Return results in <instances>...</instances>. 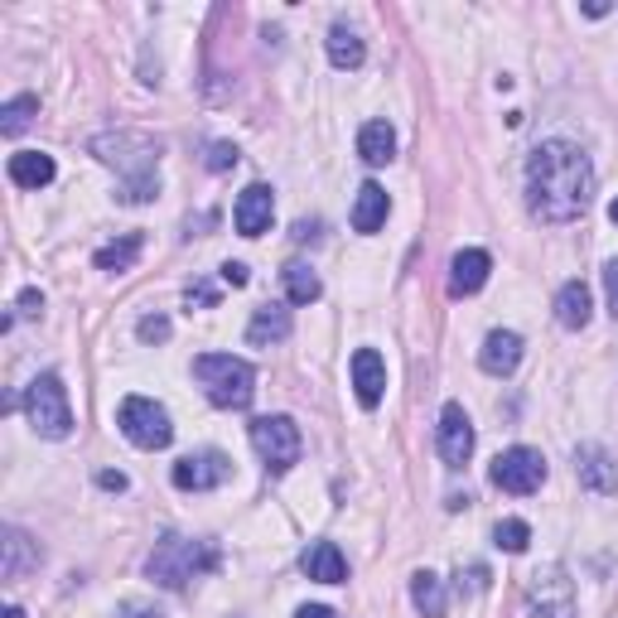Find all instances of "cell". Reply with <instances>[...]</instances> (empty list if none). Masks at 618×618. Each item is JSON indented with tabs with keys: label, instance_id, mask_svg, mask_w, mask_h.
Masks as SVG:
<instances>
[{
	"label": "cell",
	"instance_id": "6da1fadb",
	"mask_svg": "<svg viewBox=\"0 0 618 618\" xmlns=\"http://www.w3.org/2000/svg\"><path fill=\"white\" fill-rule=\"evenodd\" d=\"M527 203L541 223L565 227L595 203V165L575 141H541L527 160Z\"/></svg>",
	"mask_w": 618,
	"mask_h": 618
},
{
	"label": "cell",
	"instance_id": "7a4b0ae2",
	"mask_svg": "<svg viewBox=\"0 0 618 618\" xmlns=\"http://www.w3.org/2000/svg\"><path fill=\"white\" fill-rule=\"evenodd\" d=\"M97 160L121 165V203H150L160 193V145L136 136V131H116V136L92 141Z\"/></svg>",
	"mask_w": 618,
	"mask_h": 618
},
{
	"label": "cell",
	"instance_id": "3957f363",
	"mask_svg": "<svg viewBox=\"0 0 618 618\" xmlns=\"http://www.w3.org/2000/svg\"><path fill=\"white\" fill-rule=\"evenodd\" d=\"M193 378H199L203 396L223 411H247L251 396H257V372H251L247 358L233 353H203L193 358Z\"/></svg>",
	"mask_w": 618,
	"mask_h": 618
},
{
	"label": "cell",
	"instance_id": "277c9868",
	"mask_svg": "<svg viewBox=\"0 0 618 618\" xmlns=\"http://www.w3.org/2000/svg\"><path fill=\"white\" fill-rule=\"evenodd\" d=\"M145 571H150L155 585L184 589L193 575L217 571V547H213V541H193V537H165V541H155Z\"/></svg>",
	"mask_w": 618,
	"mask_h": 618
},
{
	"label": "cell",
	"instance_id": "5b68a950",
	"mask_svg": "<svg viewBox=\"0 0 618 618\" xmlns=\"http://www.w3.org/2000/svg\"><path fill=\"white\" fill-rule=\"evenodd\" d=\"M24 416H30L34 435H44V440H68L72 435L68 386L58 372H44V378L30 382V392H24Z\"/></svg>",
	"mask_w": 618,
	"mask_h": 618
},
{
	"label": "cell",
	"instance_id": "8992f818",
	"mask_svg": "<svg viewBox=\"0 0 618 618\" xmlns=\"http://www.w3.org/2000/svg\"><path fill=\"white\" fill-rule=\"evenodd\" d=\"M116 426L126 435L136 450H165L169 440H175V426H169V411L160 402H150V396H126L116 411Z\"/></svg>",
	"mask_w": 618,
	"mask_h": 618
},
{
	"label": "cell",
	"instance_id": "52a82bcc",
	"mask_svg": "<svg viewBox=\"0 0 618 618\" xmlns=\"http://www.w3.org/2000/svg\"><path fill=\"white\" fill-rule=\"evenodd\" d=\"M251 450L261 454V464L271 469V474H285V469L300 464V426L290 416L251 420Z\"/></svg>",
	"mask_w": 618,
	"mask_h": 618
},
{
	"label": "cell",
	"instance_id": "ba28073f",
	"mask_svg": "<svg viewBox=\"0 0 618 618\" xmlns=\"http://www.w3.org/2000/svg\"><path fill=\"white\" fill-rule=\"evenodd\" d=\"M488 479H493V488L513 493V498H527V493H537L547 483V454L527 450V445H513V450H503L493 459Z\"/></svg>",
	"mask_w": 618,
	"mask_h": 618
},
{
	"label": "cell",
	"instance_id": "9c48e42d",
	"mask_svg": "<svg viewBox=\"0 0 618 618\" xmlns=\"http://www.w3.org/2000/svg\"><path fill=\"white\" fill-rule=\"evenodd\" d=\"M527 609L531 618H575V585L565 580L561 565H547V571L531 575Z\"/></svg>",
	"mask_w": 618,
	"mask_h": 618
},
{
	"label": "cell",
	"instance_id": "30bf717a",
	"mask_svg": "<svg viewBox=\"0 0 618 618\" xmlns=\"http://www.w3.org/2000/svg\"><path fill=\"white\" fill-rule=\"evenodd\" d=\"M435 450L450 469H464L469 454H474V420L464 416V406L450 402L440 411V426H435Z\"/></svg>",
	"mask_w": 618,
	"mask_h": 618
},
{
	"label": "cell",
	"instance_id": "8fae6325",
	"mask_svg": "<svg viewBox=\"0 0 618 618\" xmlns=\"http://www.w3.org/2000/svg\"><path fill=\"white\" fill-rule=\"evenodd\" d=\"M227 474H233V464H227V454L223 450H199V454H184L175 464V488H184V493H209L217 488V483H227Z\"/></svg>",
	"mask_w": 618,
	"mask_h": 618
},
{
	"label": "cell",
	"instance_id": "7c38bea8",
	"mask_svg": "<svg viewBox=\"0 0 618 618\" xmlns=\"http://www.w3.org/2000/svg\"><path fill=\"white\" fill-rule=\"evenodd\" d=\"M353 392L362 411H378L386 396V362L378 348H358L353 353Z\"/></svg>",
	"mask_w": 618,
	"mask_h": 618
},
{
	"label": "cell",
	"instance_id": "4fadbf2b",
	"mask_svg": "<svg viewBox=\"0 0 618 618\" xmlns=\"http://www.w3.org/2000/svg\"><path fill=\"white\" fill-rule=\"evenodd\" d=\"M575 479H580V488L599 493V498L618 493V464L599 450V445H580L575 450Z\"/></svg>",
	"mask_w": 618,
	"mask_h": 618
},
{
	"label": "cell",
	"instance_id": "5bb4252c",
	"mask_svg": "<svg viewBox=\"0 0 618 618\" xmlns=\"http://www.w3.org/2000/svg\"><path fill=\"white\" fill-rule=\"evenodd\" d=\"M271 213H276V199L266 184H247L237 193V209H233V223L241 237H261L271 227Z\"/></svg>",
	"mask_w": 618,
	"mask_h": 618
},
{
	"label": "cell",
	"instance_id": "9a60e30c",
	"mask_svg": "<svg viewBox=\"0 0 618 618\" xmlns=\"http://www.w3.org/2000/svg\"><path fill=\"white\" fill-rule=\"evenodd\" d=\"M517 362H523V338H517L513 329H493L488 338H483L479 368L488 372V378H513Z\"/></svg>",
	"mask_w": 618,
	"mask_h": 618
},
{
	"label": "cell",
	"instance_id": "2e32d148",
	"mask_svg": "<svg viewBox=\"0 0 618 618\" xmlns=\"http://www.w3.org/2000/svg\"><path fill=\"white\" fill-rule=\"evenodd\" d=\"M488 271H493V257L479 247L459 251L450 261V295H479L483 285H488Z\"/></svg>",
	"mask_w": 618,
	"mask_h": 618
},
{
	"label": "cell",
	"instance_id": "e0dca14e",
	"mask_svg": "<svg viewBox=\"0 0 618 618\" xmlns=\"http://www.w3.org/2000/svg\"><path fill=\"white\" fill-rule=\"evenodd\" d=\"M386 213H392V199H386L382 184H372V179H368V184L358 189V199H353V233H362V237L382 233Z\"/></svg>",
	"mask_w": 618,
	"mask_h": 618
},
{
	"label": "cell",
	"instance_id": "ac0fdd59",
	"mask_svg": "<svg viewBox=\"0 0 618 618\" xmlns=\"http://www.w3.org/2000/svg\"><path fill=\"white\" fill-rule=\"evenodd\" d=\"M300 565H305V575L319 580V585H344L348 580V561H344V551H338L334 541H314V547L300 555Z\"/></svg>",
	"mask_w": 618,
	"mask_h": 618
},
{
	"label": "cell",
	"instance_id": "d6986e66",
	"mask_svg": "<svg viewBox=\"0 0 618 618\" xmlns=\"http://www.w3.org/2000/svg\"><path fill=\"white\" fill-rule=\"evenodd\" d=\"M10 184H15V189H44V184H54V155H44V150L10 155Z\"/></svg>",
	"mask_w": 618,
	"mask_h": 618
},
{
	"label": "cell",
	"instance_id": "ffe728a7",
	"mask_svg": "<svg viewBox=\"0 0 618 618\" xmlns=\"http://www.w3.org/2000/svg\"><path fill=\"white\" fill-rule=\"evenodd\" d=\"M0 547H5V561H0V575L5 580H20L40 565V547H34L20 527H5V541H0Z\"/></svg>",
	"mask_w": 618,
	"mask_h": 618
},
{
	"label": "cell",
	"instance_id": "44dd1931",
	"mask_svg": "<svg viewBox=\"0 0 618 618\" xmlns=\"http://www.w3.org/2000/svg\"><path fill=\"white\" fill-rule=\"evenodd\" d=\"M555 324L561 329H585L589 324V290L580 281H565L555 290Z\"/></svg>",
	"mask_w": 618,
	"mask_h": 618
},
{
	"label": "cell",
	"instance_id": "7402d4cb",
	"mask_svg": "<svg viewBox=\"0 0 618 618\" xmlns=\"http://www.w3.org/2000/svg\"><path fill=\"white\" fill-rule=\"evenodd\" d=\"M358 155H362V165H386L396 155V131L386 126V121H368V126L358 131Z\"/></svg>",
	"mask_w": 618,
	"mask_h": 618
},
{
	"label": "cell",
	"instance_id": "603a6c76",
	"mask_svg": "<svg viewBox=\"0 0 618 618\" xmlns=\"http://www.w3.org/2000/svg\"><path fill=\"white\" fill-rule=\"evenodd\" d=\"M281 338H290V310H281V305H266V310L251 314V324H247V344H251V348L281 344Z\"/></svg>",
	"mask_w": 618,
	"mask_h": 618
},
{
	"label": "cell",
	"instance_id": "cb8c5ba5",
	"mask_svg": "<svg viewBox=\"0 0 618 618\" xmlns=\"http://www.w3.org/2000/svg\"><path fill=\"white\" fill-rule=\"evenodd\" d=\"M411 604L420 618H445V580L435 571H416L411 575Z\"/></svg>",
	"mask_w": 618,
	"mask_h": 618
},
{
	"label": "cell",
	"instance_id": "d4e9b609",
	"mask_svg": "<svg viewBox=\"0 0 618 618\" xmlns=\"http://www.w3.org/2000/svg\"><path fill=\"white\" fill-rule=\"evenodd\" d=\"M141 247H145V237H141V233H126L121 241H106V247H97L92 266H97V271H131V266H136V257H141Z\"/></svg>",
	"mask_w": 618,
	"mask_h": 618
},
{
	"label": "cell",
	"instance_id": "484cf974",
	"mask_svg": "<svg viewBox=\"0 0 618 618\" xmlns=\"http://www.w3.org/2000/svg\"><path fill=\"white\" fill-rule=\"evenodd\" d=\"M362 58H368V44H362L348 24H334L329 30V64L334 68H362Z\"/></svg>",
	"mask_w": 618,
	"mask_h": 618
},
{
	"label": "cell",
	"instance_id": "4316f807",
	"mask_svg": "<svg viewBox=\"0 0 618 618\" xmlns=\"http://www.w3.org/2000/svg\"><path fill=\"white\" fill-rule=\"evenodd\" d=\"M285 295H290V305H314V300L324 295V285L305 261H290L285 266Z\"/></svg>",
	"mask_w": 618,
	"mask_h": 618
},
{
	"label": "cell",
	"instance_id": "83f0119b",
	"mask_svg": "<svg viewBox=\"0 0 618 618\" xmlns=\"http://www.w3.org/2000/svg\"><path fill=\"white\" fill-rule=\"evenodd\" d=\"M40 116V97H10L5 106H0V131H5V136H20L24 126H30V121Z\"/></svg>",
	"mask_w": 618,
	"mask_h": 618
},
{
	"label": "cell",
	"instance_id": "f1b7e54d",
	"mask_svg": "<svg viewBox=\"0 0 618 618\" xmlns=\"http://www.w3.org/2000/svg\"><path fill=\"white\" fill-rule=\"evenodd\" d=\"M493 547L507 551V555H523L531 547V527L523 523V517H507V523L493 527Z\"/></svg>",
	"mask_w": 618,
	"mask_h": 618
},
{
	"label": "cell",
	"instance_id": "f546056e",
	"mask_svg": "<svg viewBox=\"0 0 618 618\" xmlns=\"http://www.w3.org/2000/svg\"><path fill=\"white\" fill-rule=\"evenodd\" d=\"M136 334H141V344H165V338H169V319H165V314H145V319L136 324Z\"/></svg>",
	"mask_w": 618,
	"mask_h": 618
},
{
	"label": "cell",
	"instance_id": "4dcf8cb0",
	"mask_svg": "<svg viewBox=\"0 0 618 618\" xmlns=\"http://www.w3.org/2000/svg\"><path fill=\"white\" fill-rule=\"evenodd\" d=\"M233 165H237V145L217 141L213 150H209V169H233Z\"/></svg>",
	"mask_w": 618,
	"mask_h": 618
},
{
	"label": "cell",
	"instance_id": "1f68e13d",
	"mask_svg": "<svg viewBox=\"0 0 618 618\" xmlns=\"http://www.w3.org/2000/svg\"><path fill=\"white\" fill-rule=\"evenodd\" d=\"M604 295H609V314L618 319V261L604 266Z\"/></svg>",
	"mask_w": 618,
	"mask_h": 618
},
{
	"label": "cell",
	"instance_id": "d6a6232c",
	"mask_svg": "<svg viewBox=\"0 0 618 618\" xmlns=\"http://www.w3.org/2000/svg\"><path fill=\"white\" fill-rule=\"evenodd\" d=\"M40 310H44V295H40V290H24L20 305H15V314H24V319H34Z\"/></svg>",
	"mask_w": 618,
	"mask_h": 618
},
{
	"label": "cell",
	"instance_id": "836d02e7",
	"mask_svg": "<svg viewBox=\"0 0 618 618\" xmlns=\"http://www.w3.org/2000/svg\"><path fill=\"white\" fill-rule=\"evenodd\" d=\"M223 281L233 285V290H241V285L251 281V276H247V266H241V261H223Z\"/></svg>",
	"mask_w": 618,
	"mask_h": 618
},
{
	"label": "cell",
	"instance_id": "e575fe53",
	"mask_svg": "<svg viewBox=\"0 0 618 618\" xmlns=\"http://www.w3.org/2000/svg\"><path fill=\"white\" fill-rule=\"evenodd\" d=\"M189 305H217V290L209 281H199V285H189Z\"/></svg>",
	"mask_w": 618,
	"mask_h": 618
},
{
	"label": "cell",
	"instance_id": "d590c367",
	"mask_svg": "<svg viewBox=\"0 0 618 618\" xmlns=\"http://www.w3.org/2000/svg\"><path fill=\"white\" fill-rule=\"evenodd\" d=\"M295 618H338V614L324 609V604H305V609H295Z\"/></svg>",
	"mask_w": 618,
	"mask_h": 618
},
{
	"label": "cell",
	"instance_id": "8d00e7d4",
	"mask_svg": "<svg viewBox=\"0 0 618 618\" xmlns=\"http://www.w3.org/2000/svg\"><path fill=\"white\" fill-rule=\"evenodd\" d=\"M97 483H102V488H126V474H112V469H106V474H97Z\"/></svg>",
	"mask_w": 618,
	"mask_h": 618
},
{
	"label": "cell",
	"instance_id": "74e56055",
	"mask_svg": "<svg viewBox=\"0 0 618 618\" xmlns=\"http://www.w3.org/2000/svg\"><path fill=\"white\" fill-rule=\"evenodd\" d=\"M121 618H160V614H155V609H141V604H131V609L121 614Z\"/></svg>",
	"mask_w": 618,
	"mask_h": 618
},
{
	"label": "cell",
	"instance_id": "f35d334b",
	"mask_svg": "<svg viewBox=\"0 0 618 618\" xmlns=\"http://www.w3.org/2000/svg\"><path fill=\"white\" fill-rule=\"evenodd\" d=\"M5 618H24V614H20V609H15V604H10V609H5Z\"/></svg>",
	"mask_w": 618,
	"mask_h": 618
},
{
	"label": "cell",
	"instance_id": "ab89813d",
	"mask_svg": "<svg viewBox=\"0 0 618 618\" xmlns=\"http://www.w3.org/2000/svg\"><path fill=\"white\" fill-rule=\"evenodd\" d=\"M609 217H614V223H618V199H614V203H609Z\"/></svg>",
	"mask_w": 618,
	"mask_h": 618
}]
</instances>
